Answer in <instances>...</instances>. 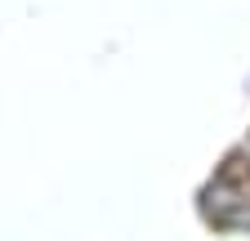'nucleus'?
Wrapping results in <instances>:
<instances>
[]
</instances>
